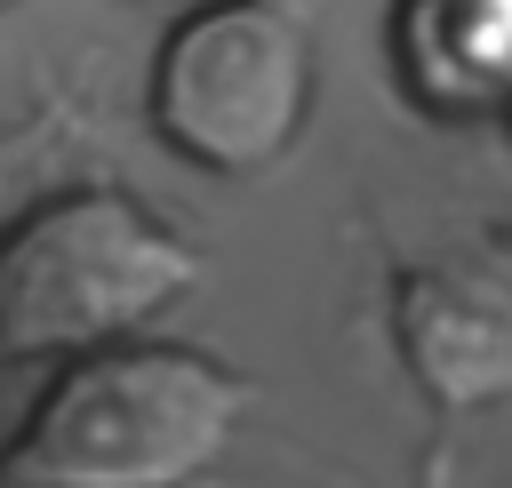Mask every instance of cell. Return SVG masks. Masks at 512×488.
<instances>
[{
  "instance_id": "8992f818",
  "label": "cell",
  "mask_w": 512,
  "mask_h": 488,
  "mask_svg": "<svg viewBox=\"0 0 512 488\" xmlns=\"http://www.w3.org/2000/svg\"><path fill=\"white\" fill-rule=\"evenodd\" d=\"M56 136H80V104H64V96L32 104L24 120H8V128H0V184H8V176H24Z\"/></svg>"
},
{
  "instance_id": "7a4b0ae2",
  "label": "cell",
  "mask_w": 512,
  "mask_h": 488,
  "mask_svg": "<svg viewBox=\"0 0 512 488\" xmlns=\"http://www.w3.org/2000/svg\"><path fill=\"white\" fill-rule=\"evenodd\" d=\"M200 248L128 184H64L0 224V360H72L144 336L192 296Z\"/></svg>"
},
{
  "instance_id": "277c9868",
  "label": "cell",
  "mask_w": 512,
  "mask_h": 488,
  "mask_svg": "<svg viewBox=\"0 0 512 488\" xmlns=\"http://www.w3.org/2000/svg\"><path fill=\"white\" fill-rule=\"evenodd\" d=\"M392 336L432 408H496L512 392V280L488 264L400 272Z\"/></svg>"
},
{
  "instance_id": "3957f363",
  "label": "cell",
  "mask_w": 512,
  "mask_h": 488,
  "mask_svg": "<svg viewBox=\"0 0 512 488\" xmlns=\"http://www.w3.org/2000/svg\"><path fill=\"white\" fill-rule=\"evenodd\" d=\"M320 96L312 24L288 0H200L168 24L144 72V120L152 136L208 168V176H256L272 168Z\"/></svg>"
},
{
  "instance_id": "5b68a950",
  "label": "cell",
  "mask_w": 512,
  "mask_h": 488,
  "mask_svg": "<svg viewBox=\"0 0 512 488\" xmlns=\"http://www.w3.org/2000/svg\"><path fill=\"white\" fill-rule=\"evenodd\" d=\"M400 80L440 112H480L512 96V0H400L392 16Z\"/></svg>"
},
{
  "instance_id": "6da1fadb",
  "label": "cell",
  "mask_w": 512,
  "mask_h": 488,
  "mask_svg": "<svg viewBox=\"0 0 512 488\" xmlns=\"http://www.w3.org/2000/svg\"><path fill=\"white\" fill-rule=\"evenodd\" d=\"M248 408L256 384L216 352L120 336L56 360L0 448V488H192L232 456Z\"/></svg>"
}]
</instances>
